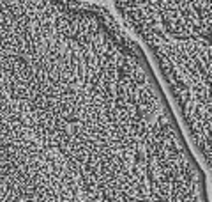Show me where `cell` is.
I'll use <instances>...</instances> for the list:
<instances>
[{"label": "cell", "instance_id": "cell-1", "mask_svg": "<svg viewBox=\"0 0 212 202\" xmlns=\"http://www.w3.org/2000/svg\"><path fill=\"white\" fill-rule=\"evenodd\" d=\"M90 2H99V4H106L108 0H90Z\"/></svg>", "mask_w": 212, "mask_h": 202}]
</instances>
